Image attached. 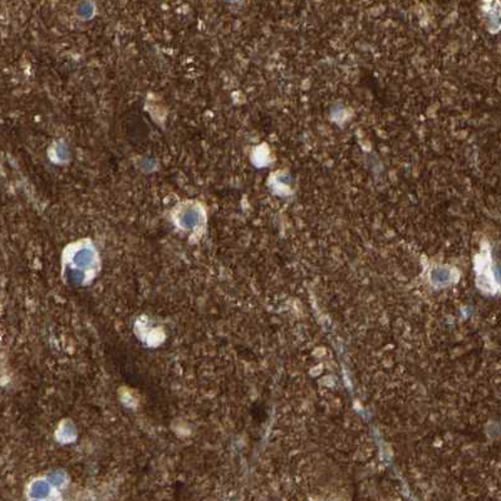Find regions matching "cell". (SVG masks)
<instances>
[{"mask_svg": "<svg viewBox=\"0 0 501 501\" xmlns=\"http://www.w3.org/2000/svg\"><path fill=\"white\" fill-rule=\"evenodd\" d=\"M47 492H48V489L46 488V485H43V484H41V485H38L36 488L33 489V495H35V496H44V495H47Z\"/></svg>", "mask_w": 501, "mask_h": 501, "instance_id": "obj_1", "label": "cell"}]
</instances>
